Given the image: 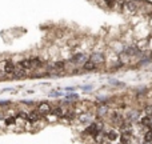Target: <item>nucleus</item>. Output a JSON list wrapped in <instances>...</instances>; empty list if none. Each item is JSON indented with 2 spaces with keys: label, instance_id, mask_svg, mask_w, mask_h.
<instances>
[{
  "label": "nucleus",
  "instance_id": "obj_1",
  "mask_svg": "<svg viewBox=\"0 0 152 144\" xmlns=\"http://www.w3.org/2000/svg\"><path fill=\"white\" fill-rule=\"evenodd\" d=\"M52 107L49 103H40L39 107H37V112H39L40 115H44V114H48V112H51Z\"/></svg>",
  "mask_w": 152,
  "mask_h": 144
},
{
  "label": "nucleus",
  "instance_id": "obj_2",
  "mask_svg": "<svg viewBox=\"0 0 152 144\" xmlns=\"http://www.w3.org/2000/svg\"><path fill=\"white\" fill-rule=\"evenodd\" d=\"M89 60H91L92 63H94L95 66L97 67L99 64L103 63L104 57H103V55H101V54H92V55H91V57H89Z\"/></svg>",
  "mask_w": 152,
  "mask_h": 144
},
{
  "label": "nucleus",
  "instance_id": "obj_3",
  "mask_svg": "<svg viewBox=\"0 0 152 144\" xmlns=\"http://www.w3.org/2000/svg\"><path fill=\"white\" fill-rule=\"evenodd\" d=\"M131 138H132L131 129H124L123 133H122V143L123 144H129L131 143Z\"/></svg>",
  "mask_w": 152,
  "mask_h": 144
},
{
  "label": "nucleus",
  "instance_id": "obj_4",
  "mask_svg": "<svg viewBox=\"0 0 152 144\" xmlns=\"http://www.w3.org/2000/svg\"><path fill=\"white\" fill-rule=\"evenodd\" d=\"M83 67H84L85 71H94V69H96V66H95V64L92 63L89 59L87 60V61H84V66H83Z\"/></svg>",
  "mask_w": 152,
  "mask_h": 144
},
{
  "label": "nucleus",
  "instance_id": "obj_5",
  "mask_svg": "<svg viewBox=\"0 0 152 144\" xmlns=\"http://www.w3.org/2000/svg\"><path fill=\"white\" fill-rule=\"evenodd\" d=\"M51 114H52V115H55V116H60V117H63V115H64V109H63L61 107L52 108V109H51Z\"/></svg>",
  "mask_w": 152,
  "mask_h": 144
},
{
  "label": "nucleus",
  "instance_id": "obj_6",
  "mask_svg": "<svg viewBox=\"0 0 152 144\" xmlns=\"http://www.w3.org/2000/svg\"><path fill=\"white\" fill-rule=\"evenodd\" d=\"M152 123V117L149 116V115H146V116L141 119V124H143L144 127H149Z\"/></svg>",
  "mask_w": 152,
  "mask_h": 144
},
{
  "label": "nucleus",
  "instance_id": "obj_7",
  "mask_svg": "<svg viewBox=\"0 0 152 144\" xmlns=\"http://www.w3.org/2000/svg\"><path fill=\"white\" fill-rule=\"evenodd\" d=\"M127 119H128V121H135V120L139 119V114H137L136 111H132V112H129V114H128Z\"/></svg>",
  "mask_w": 152,
  "mask_h": 144
},
{
  "label": "nucleus",
  "instance_id": "obj_8",
  "mask_svg": "<svg viewBox=\"0 0 152 144\" xmlns=\"http://www.w3.org/2000/svg\"><path fill=\"white\" fill-rule=\"evenodd\" d=\"M84 60H85V56H84V55H76V56L72 59V63L80 64V63H84Z\"/></svg>",
  "mask_w": 152,
  "mask_h": 144
},
{
  "label": "nucleus",
  "instance_id": "obj_9",
  "mask_svg": "<svg viewBox=\"0 0 152 144\" xmlns=\"http://www.w3.org/2000/svg\"><path fill=\"white\" fill-rule=\"evenodd\" d=\"M107 139L111 141H115L116 139H118V133H116V131H110L108 133H107Z\"/></svg>",
  "mask_w": 152,
  "mask_h": 144
},
{
  "label": "nucleus",
  "instance_id": "obj_10",
  "mask_svg": "<svg viewBox=\"0 0 152 144\" xmlns=\"http://www.w3.org/2000/svg\"><path fill=\"white\" fill-rule=\"evenodd\" d=\"M107 112H108V107H107V105H101V107H99V109H97V115H99V116H103Z\"/></svg>",
  "mask_w": 152,
  "mask_h": 144
},
{
  "label": "nucleus",
  "instance_id": "obj_11",
  "mask_svg": "<svg viewBox=\"0 0 152 144\" xmlns=\"http://www.w3.org/2000/svg\"><path fill=\"white\" fill-rule=\"evenodd\" d=\"M127 8L129 9V11H136V8H137V4L136 3H134V1H127Z\"/></svg>",
  "mask_w": 152,
  "mask_h": 144
},
{
  "label": "nucleus",
  "instance_id": "obj_12",
  "mask_svg": "<svg viewBox=\"0 0 152 144\" xmlns=\"http://www.w3.org/2000/svg\"><path fill=\"white\" fill-rule=\"evenodd\" d=\"M144 141H146V143L152 141V131H148L146 135H144Z\"/></svg>",
  "mask_w": 152,
  "mask_h": 144
},
{
  "label": "nucleus",
  "instance_id": "obj_13",
  "mask_svg": "<svg viewBox=\"0 0 152 144\" xmlns=\"http://www.w3.org/2000/svg\"><path fill=\"white\" fill-rule=\"evenodd\" d=\"M15 120H16V117H8V119L6 120V124H7V126H9V124L15 123Z\"/></svg>",
  "mask_w": 152,
  "mask_h": 144
},
{
  "label": "nucleus",
  "instance_id": "obj_14",
  "mask_svg": "<svg viewBox=\"0 0 152 144\" xmlns=\"http://www.w3.org/2000/svg\"><path fill=\"white\" fill-rule=\"evenodd\" d=\"M63 93L61 92H52V93H49V96H52V97H56V96H61Z\"/></svg>",
  "mask_w": 152,
  "mask_h": 144
}]
</instances>
